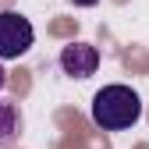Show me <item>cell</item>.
<instances>
[{
    "instance_id": "6da1fadb",
    "label": "cell",
    "mask_w": 149,
    "mask_h": 149,
    "mask_svg": "<svg viewBox=\"0 0 149 149\" xmlns=\"http://www.w3.org/2000/svg\"><path fill=\"white\" fill-rule=\"evenodd\" d=\"M142 117V100L132 85H103L92 96V124L103 132H128Z\"/></svg>"
},
{
    "instance_id": "7a4b0ae2",
    "label": "cell",
    "mask_w": 149,
    "mask_h": 149,
    "mask_svg": "<svg viewBox=\"0 0 149 149\" xmlns=\"http://www.w3.org/2000/svg\"><path fill=\"white\" fill-rule=\"evenodd\" d=\"M36 43L32 22L18 11H0V61H18L25 57Z\"/></svg>"
},
{
    "instance_id": "3957f363",
    "label": "cell",
    "mask_w": 149,
    "mask_h": 149,
    "mask_svg": "<svg viewBox=\"0 0 149 149\" xmlns=\"http://www.w3.org/2000/svg\"><path fill=\"white\" fill-rule=\"evenodd\" d=\"M61 68L71 78H89V74H96V68H100V50L92 43H68L61 50Z\"/></svg>"
},
{
    "instance_id": "277c9868",
    "label": "cell",
    "mask_w": 149,
    "mask_h": 149,
    "mask_svg": "<svg viewBox=\"0 0 149 149\" xmlns=\"http://www.w3.org/2000/svg\"><path fill=\"white\" fill-rule=\"evenodd\" d=\"M18 132H22V114H18V107L11 100H0V146L14 142Z\"/></svg>"
},
{
    "instance_id": "5b68a950",
    "label": "cell",
    "mask_w": 149,
    "mask_h": 149,
    "mask_svg": "<svg viewBox=\"0 0 149 149\" xmlns=\"http://www.w3.org/2000/svg\"><path fill=\"white\" fill-rule=\"evenodd\" d=\"M71 4H74V7H96L100 0H71Z\"/></svg>"
},
{
    "instance_id": "8992f818",
    "label": "cell",
    "mask_w": 149,
    "mask_h": 149,
    "mask_svg": "<svg viewBox=\"0 0 149 149\" xmlns=\"http://www.w3.org/2000/svg\"><path fill=\"white\" fill-rule=\"evenodd\" d=\"M7 85V71H4V64H0V89Z\"/></svg>"
}]
</instances>
